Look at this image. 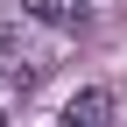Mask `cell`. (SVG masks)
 <instances>
[{
    "instance_id": "cell-2",
    "label": "cell",
    "mask_w": 127,
    "mask_h": 127,
    "mask_svg": "<svg viewBox=\"0 0 127 127\" xmlns=\"http://www.w3.org/2000/svg\"><path fill=\"white\" fill-rule=\"evenodd\" d=\"M21 14H35L50 28H85V0H21Z\"/></svg>"
},
{
    "instance_id": "cell-1",
    "label": "cell",
    "mask_w": 127,
    "mask_h": 127,
    "mask_svg": "<svg viewBox=\"0 0 127 127\" xmlns=\"http://www.w3.org/2000/svg\"><path fill=\"white\" fill-rule=\"evenodd\" d=\"M106 120H113V92H99V85H85V92L57 113V127H106Z\"/></svg>"
},
{
    "instance_id": "cell-3",
    "label": "cell",
    "mask_w": 127,
    "mask_h": 127,
    "mask_svg": "<svg viewBox=\"0 0 127 127\" xmlns=\"http://www.w3.org/2000/svg\"><path fill=\"white\" fill-rule=\"evenodd\" d=\"M0 127H7V113H0Z\"/></svg>"
}]
</instances>
